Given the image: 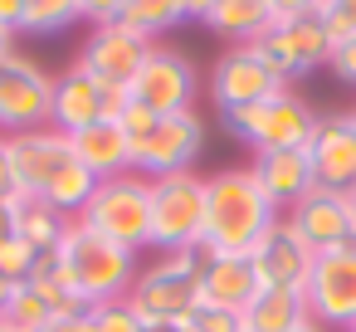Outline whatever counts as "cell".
Segmentation results:
<instances>
[{
  "instance_id": "obj_2",
  "label": "cell",
  "mask_w": 356,
  "mask_h": 332,
  "mask_svg": "<svg viewBox=\"0 0 356 332\" xmlns=\"http://www.w3.org/2000/svg\"><path fill=\"white\" fill-rule=\"evenodd\" d=\"M283 210L259 186L254 166H225L205 176V235L200 254H249L268 225H278Z\"/></svg>"
},
{
  "instance_id": "obj_26",
  "label": "cell",
  "mask_w": 356,
  "mask_h": 332,
  "mask_svg": "<svg viewBox=\"0 0 356 332\" xmlns=\"http://www.w3.org/2000/svg\"><path fill=\"white\" fill-rule=\"evenodd\" d=\"M49 308H54V317L59 313H74V308H83V298L74 293V283H69V274H64V264L54 259V254H40L35 259V269H30V278H25Z\"/></svg>"
},
{
  "instance_id": "obj_31",
  "label": "cell",
  "mask_w": 356,
  "mask_h": 332,
  "mask_svg": "<svg viewBox=\"0 0 356 332\" xmlns=\"http://www.w3.org/2000/svg\"><path fill=\"white\" fill-rule=\"evenodd\" d=\"M93 313H98V332H147V322L137 317V308H132L127 298H118V303H98Z\"/></svg>"
},
{
  "instance_id": "obj_37",
  "label": "cell",
  "mask_w": 356,
  "mask_h": 332,
  "mask_svg": "<svg viewBox=\"0 0 356 332\" xmlns=\"http://www.w3.org/2000/svg\"><path fill=\"white\" fill-rule=\"evenodd\" d=\"M268 10H273V25H283V20L317 15V0H268Z\"/></svg>"
},
{
  "instance_id": "obj_42",
  "label": "cell",
  "mask_w": 356,
  "mask_h": 332,
  "mask_svg": "<svg viewBox=\"0 0 356 332\" xmlns=\"http://www.w3.org/2000/svg\"><path fill=\"white\" fill-rule=\"evenodd\" d=\"M15 49V30H6V25H0V59H6Z\"/></svg>"
},
{
  "instance_id": "obj_6",
  "label": "cell",
  "mask_w": 356,
  "mask_h": 332,
  "mask_svg": "<svg viewBox=\"0 0 356 332\" xmlns=\"http://www.w3.org/2000/svg\"><path fill=\"white\" fill-rule=\"evenodd\" d=\"M83 225H93L98 235L118 239L122 249H152V181L127 171V176H113V181H98V191L88 196Z\"/></svg>"
},
{
  "instance_id": "obj_45",
  "label": "cell",
  "mask_w": 356,
  "mask_h": 332,
  "mask_svg": "<svg viewBox=\"0 0 356 332\" xmlns=\"http://www.w3.org/2000/svg\"><path fill=\"white\" fill-rule=\"evenodd\" d=\"M293 332H327V327H322V322H317V317H307V322H298V327H293Z\"/></svg>"
},
{
  "instance_id": "obj_49",
  "label": "cell",
  "mask_w": 356,
  "mask_h": 332,
  "mask_svg": "<svg viewBox=\"0 0 356 332\" xmlns=\"http://www.w3.org/2000/svg\"><path fill=\"white\" fill-rule=\"evenodd\" d=\"M351 196H356V191H351Z\"/></svg>"
},
{
  "instance_id": "obj_4",
  "label": "cell",
  "mask_w": 356,
  "mask_h": 332,
  "mask_svg": "<svg viewBox=\"0 0 356 332\" xmlns=\"http://www.w3.org/2000/svg\"><path fill=\"white\" fill-rule=\"evenodd\" d=\"M127 303L137 308V317L147 327H156V322H191L195 308H200V249L161 254L156 264L137 269V283H132Z\"/></svg>"
},
{
  "instance_id": "obj_48",
  "label": "cell",
  "mask_w": 356,
  "mask_h": 332,
  "mask_svg": "<svg viewBox=\"0 0 356 332\" xmlns=\"http://www.w3.org/2000/svg\"><path fill=\"white\" fill-rule=\"evenodd\" d=\"M0 332H6V327H0Z\"/></svg>"
},
{
  "instance_id": "obj_21",
  "label": "cell",
  "mask_w": 356,
  "mask_h": 332,
  "mask_svg": "<svg viewBox=\"0 0 356 332\" xmlns=\"http://www.w3.org/2000/svg\"><path fill=\"white\" fill-rule=\"evenodd\" d=\"M69 142H74L79 161H83L98 181H113V176H127V171H132V142H127V132H122L118 118L88 122V127L74 132Z\"/></svg>"
},
{
  "instance_id": "obj_9",
  "label": "cell",
  "mask_w": 356,
  "mask_h": 332,
  "mask_svg": "<svg viewBox=\"0 0 356 332\" xmlns=\"http://www.w3.org/2000/svg\"><path fill=\"white\" fill-rule=\"evenodd\" d=\"M205 152V118L195 108L186 113H161V122L132 142V171L156 181V176H176V171H195Z\"/></svg>"
},
{
  "instance_id": "obj_3",
  "label": "cell",
  "mask_w": 356,
  "mask_h": 332,
  "mask_svg": "<svg viewBox=\"0 0 356 332\" xmlns=\"http://www.w3.org/2000/svg\"><path fill=\"white\" fill-rule=\"evenodd\" d=\"M54 259L64 264L74 293H79L83 303H93V308H98V303H118V298H127L132 283H137V254L122 249L118 239L98 235V230L83 225L79 215L69 220V230H64Z\"/></svg>"
},
{
  "instance_id": "obj_19",
  "label": "cell",
  "mask_w": 356,
  "mask_h": 332,
  "mask_svg": "<svg viewBox=\"0 0 356 332\" xmlns=\"http://www.w3.org/2000/svg\"><path fill=\"white\" fill-rule=\"evenodd\" d=\"M259 293V274L249 254H200V308L244 313Z\"/></svg>"
},
{
  "instance_id": "obj_38",
  "label": "cell",
  "mask_w": 356,
  "mask_h": 332,
  "mask_svg": "<svg viewBox=\"0 0 356 332\" xmlns=\"http://www.w3.org/2000/svg\"><path fill=\"white\" fill-rule=\"evenodd\" d=\"M0 196H15V171H10V137L0 132Z\"/></svg>"
},
{
  "instance_id": "obj_14",
  "label": "cell",
  "mask_w": 356,
  "mask_h": 332,
  "mask_svg": "<svg viewBox=\"0 0 356 332\" xmlns=\"http://www.w3.org/2000/svg\"><path fill=\"white\" fill-rule=\"evenodd\" d=\"M283 220L312 244V254H332V249H351L356 244V196L351 191L312 186Z\"/></svg>"
},
{
  "instance_id": "obj_8",
  "label": "cell",
  "mask_w": 356,
  "mask_h": 332,
  "mask_svg": "<svg viewBox=\"0 0 356 332\" xmlns=\"http://www.w3.org/2000/svg\"><path fill=\"white\" fill-rule=\"evenodd\" d=\"M49 113H54V74L40 59L10 49L0 59V132L15 137L49 127Z\"/></svg>"
},
{
  "instance_id": "obj_15",
  "label": "cell",
  "mask_w": 356,
  "mask_h": 332,
  "mask_svg": "<svg viewBox=\"0 0 356 332\" xmlns=\"http://www.w3.org/2000/svg\"><path fill=\"white\" fill-rule=\"evenodd\" d=\"M302 298L322 327H351L356 322V244L317 254Z\"/></svg>"
},
{
  "instance_id": "obj_43",
  "label": "cell",
  "mask_w": 356,
  "mask_h": 332,
  "mask_svg": "<svg viewBox=\"0 0 356 332\" xmlns=\"http://www.w3.org/2000/svg\"><path fill=\"white\" fill-rule=\"evenodd\" d=\"M147 332H191V322H156V327H147Z\"/></svg>"
},
{
  "instance_id": "obj_22",
  "label": "cell",
  "mask_w": 356,
  "mask_h": 332,
  "mask_svg": "<svg viewBox=\"0 0 356 332\" xmlns=\"http://www.w3.org/2000/svg\"><path fill=\"white\" fill-rule=\"evenodd\" d=\"M307 317H312V308H307L302 293H293V288H259L254 303L244 308V332H293Z\"/></svg>"
},
{
  "instance_id": "obj_23",
  "label": "cell",
  "mask_w": 356,
  "mask_h": 332,
  "mask_svg": "<svg viewBox=\"0 0 356 332\" xmlns=\"http://www.w3.org/2000/svg\"><path fill=\"white\" fill-rule=\"evenodd\" d=\"M205 30H215L229 45H254L264 30H273V10H268V0H220Z\"/></svg>"
},
{
  "instance_id": "obj_32",
  "label": "cell",
  "mask_w": 356,
  "mask_h": 332,
  "mask_svg": "<svg viewBox=\"0 0 356 332\" xmlns=\"http://www.w3.org/2000/svg\"><path fill=\"white\" fill-rule=\"evenodd\" d=\"M191 332H244V313H229V308H195Z\"/></svg>"
},
{
  "instance_id": "obj_10",
  "label": "cell",
  "mask_w": 356,
  "mask_h": 332,
  "mask_svg": "<svg viewBox=\"0 0 356 332\" xmlns=\"http://www.w3.org/2000/svg\"><path fill=\"white\" fill-rule=\"evenodd\" d=\"M249 49H254L283 84H293V79H307L312 69H327V59H332V35L322 30L317 15H302V20H283V25L264 30Z\"/></svg>"
},
{
  "instance_id": "obj_16",
  "label": "cell",
  "mask_w": 356,
  "mask_h": 332,
  "mask_svg": "<svg viewBox=\"0 0 356 332\" xmlns=\"http://www.w3.org/2000/svg\"><path fill=\"white\" fill-rule=\"evenodd\" d=\"M249 264H254V274H259V288H293V293H302L307 278H312L317 254H312V244H307L288 220H278V225H268L264 239L249 249Z\"/></svg>"
},
{
  "instance_id": "obj_27",
  "label": "cell",
  "mask_w": 356,
  "mask_h": 332,
  "mask_svg": "<svg viewBox=\"0 0 356 332\" xmlns=\"http://www.w3.org/2000/svg\"><path fill=\"white\" fill-rule=\"evenodd\" d=\"M49 322H54V308L30 283H15L6 313H0V327H6V332H49Z\"/></svg>"
},
{
  "instance_id": "obj_46",
  "label": "cell",
  "mask_w": 356,
  "mask_h": 332,
  "mask_svg": "<svg viewBox=\"0 0 356 332\" xmlns=\"http://www.w3.org/2000/svg\"><path fill=\"white\" fill-rule=\"evenodd\" d=\"M351 122H356V108H351Z\"/></svg>"
},
{
  "instance_id": "obj_20",
  "label": "cell",
  "mask_w": 356,
  "mask_h": 332,
  "mask_svg": "<svg viewBox=\"0 0 356 332\" xmlns=\"http://www.w3.org/2000/svg\"><path fill=\"white\" fill-rule=\"evenodd\" d=\"M254 176H259V186L268 191V200L288 215L312 186H317V176H312V157H307V147H288V152H259L254 161Z\"/></svg>"
},
{
  "instance_id": "obj_18",
  "label": "cell",
  "mask_w": 356,
  "mask_h": 332,
  "mask_svg": "<svg viewBox=\"0 0 356 332\" xmlns=\"http://www.w3.org/2000/svg\"><path fill=\"white\" fill-rule=\"evenodd\" d=\"M312 176L327 191H356V122L351 113H322L307 142Z\"/></svg>"
},
{
  "instance_id": "obj_12",
  "label": "cell",
  "mask_w": 356,
  "mask_h": 332,
  "mask_svg": "<svg viewBox=\"0 0 356 332\" xmlns=\"http://www.w3.org/2000/svg\"><path fill=\"white\" fill-rule=\"evenodd\" d=\"M278 93H288V84L249 45H229L210 69V103L220 113H239V108H254V103L278 98Z\"/></svg>"
},
{
  "instance_id": "obj_24",
  "label": "cell",
  "mask_w": 356,
  "mask_h": 332,
  "mask_svg": "<svg viewBox=\"0 0 356 332\" xmlns=\"http://www.w3.org/2000/svg\"><path fill=\"white\" fill-rule=\"evenodd\" d=\"M69 220H74V215L44 205V200H35V196H20V200H15V235H20L25 244H35L40 254H54V249H59Z\"/></svg>"
},
{
  "instance_id": "obj_44",
  "label": "cell",
  "mask_w": 356,
  "mask_h": 332,
  "mask_svg": "<svg viewBox=\"0 0 356 332\" xmlns=\"http://www.w3.org/2000/svg\"><path fill=\"white\" fill-rule=\"evenodd\" d=\"M10 293H15V283H10V278H0V313H6V303H10Z\"/></svg>"
},
{
  "instance_id": "obj_5",
  "label": "cell",
  "mask_w": 356,
  "mask_h": 332,
  "mask_svg": "<svg viewBox=\"0 0 356 332\" xmlns=\"http://www.w3.org/2000/svg\"><path fill=\"white\" fill-rule=\"evenodd\" d=\"M317 118H322V113H317L307 98H298L293 88H288V93H278V98H264V103H254V108L220 113L225 132H229V137H239L244 147H254V157H259V152L307 147V142H312V132H317Z\"/></svg>"
},
{
  "instance_id": "obj_39",
  "label": "cell",
  "mask_w": 356,
  "mask_h": 332,
  "mask_svg": "<svg viewBox=\"0 0 356 332\" xmlns=\"http://www.w3.org/2000/svg\"><path fill=\"white\" fill-rule=\"evenodd\" d=\"M20 20H25V0H0V25L20 35Z\"/></svg>"
},
{
  "instance_id": "obj_25",
  "label": "cell",
  "mask_w": 356,
  "mask_h": 332,
  "mask_svg": "<svg viewBox=\"0 0 356 332\" xmlns=\"http://www.w3.org/2000/svg\"><path fill=\"white\" fill-rule=\"evenodd\" d=\"M181 20H186V0H127L122 6V25H132L152 45H161V35L176 30Z\"/></svg>"
},
{
  "instance_id": "obj_7",
  "label": "cell",
  "mask_w": 356,
  "mask_h": 332,
  "mask_svg": "<svg viewBox=\"0 0 356 332\" xmlns=\"http://www.w3.org/2000/svg\"><path fill=\"white\" fill-rule=\"evenodd\" d=\"M205 235V176L200 171H176L152 181V249L156 254H181L200 249Z\"/></svg>"
},
{
  "instance_id": "obj_41",
  "label": "cell",
  "mask_w": 356,
  "mask_h": 332,
  "mask_svg": "<svg viewBox=\"0 0 356 332\" xmlns=\"http://www.w3.org/2000/svg\"><path fill=\"white\" fill-rule=\"evenodd\" d=\"M215 6H220V0H186V20H200L205 25L215 15Z\"/></svg>"
},
{
  "instance_id": "obj_35",
  "label": "cell",
  "mask_w": 356,
  "mask_h": 332,
  "mask_svg": "<svg viewBox=\"0 0 356 332\" xmlns=\"http://www.w3.org/2000/svg\"><path fill=\"white\" fill-rule=\"evenodd\" d=\"M49 332H98L93 303H83V308H74V313H59V317L49 322Z\"/></svg>"
},
{
  "instance_id": "obj_13",
  "label": "cell",
  "mask_w": 356,
  "mask_h": 332,
  "mask_svg": "<svg viewBox=\"0 0 356 332\" xmlns=\"http://www.w3.org/2000/svg\"><path fill=\"white\" fill-rule=\"evenodd\" d=\"M195 88H200L195 64L181 49H171V45H152L147 64L127 84L132 103H142L152 113H186V108H195Z\"/></svg>"
},
{
  "instance_id": "obj_28",
  "label": "cell",
  "mask_w": 356,
  "mask_h": 332,
  "mask_svg": "<svg viewBox=\"0 0 356 332\" xmlns=\"http://www.w3.org/2000/svg\"><path fill=\"white\" fill-rule=\"evenodd\" d=\"M79 25V0H25L20 35H64Z\"/></svg>"
},
{
  "instance_id": "obj_29",
  "label": "cell",
  "mask_w": 356,
  "mask_h": 332,
  "mask_svg": "<svg viewBox=\"0 0 356 332\" xmlns=\"http://www.w3.org/2000/svg\"><path fill=\"white\" fill-rule=\"evenodd\" d=\"M317 20L332 35V45L356 35V0H317Z\"/></svg>"
},
{
  "instance_id": "obj_47",
  "label": "cell",
  "mask_w": 356,
  "mask_h": 332,
  "mask_svg": "<svg viewBox=\"0 0 356 332\" xmlns=\"http://www.w3.org/2000/svg\"><path fill=\"white\" fill-rule=\"evenodd\" d=\"M346 332H356V322H351V327H346Z\"/></svg>"
},
{
  "instance_id": "obj_30",
  "label": "cell",
  "mask_w": 356,
  "mask_h": 332,
  "mask_svg": "<svg viewBox=\"0 0 356 332\" xmlns=\"http://www.w3.org/2000/svg\"><path fill=\"white\" fill-rule=\"evenodd\" d=\"M35 259H40V249H35V244H25L20 235H10L6 244H0V278L25 283V278H30V269H35Z\"/></svg>"
},
{
  "instance_id": "obj_40",
  "label": "cell",
  "mask_w": 356,
  "mask_h": 332,
  "mask_svg": "<svg viewBox=\"0 0 356 332\" xmlns=\"http://www.w3.org/2000/svg\"><path fill=\"white\" fill-rule=\"evenodd\" d=\"M15 200L20 196H0V244L15 235Z\"/></svg>"
},
{
  "instance_id": "obj_33",
  "label": "cell",
  "mask_w": 356,
  "mask_h": 332,
  "mask_svg": "<svg viewBox=\"0 0 356 332\" xmlns=\"http://www.w3.org/2000/svg\"><path fill=\"white\" fill-rule=\"evenodd\" d=\"M118 122H122V132H127V142H142V137H147V132H152V127L161 122V113H152V108H142V103H127Z\"/></svg>"
},
{
  "instance_id": "obj_34",
  "label": "cell",
  "mask_w": 356,
  "mask_h": 332,
  "mask_svg": "<svg viewBox=\"0 0 356 332\" xmlns=\"http://www.w3.org/2000/svg\"><path fill=\"white\" fill-rule=\"evenodd\" d=\"M122 6H127V0H79V20H88L98 30V25L122 20Z\"/></svg>"
},
{
  "instance_id": "obj_11",
  "label": "cell",
  "mask_w": 356,
  "mask_h": 332,
  "mask_svg": "<svg viewBox=\"0 0 356 332\" xmlns=\"http://www.w3.org/2000/svg\"><path fill=\"white\" fill-rule=\"evenodd\" d=\"M132 103V93L122 84H103L93 79L88 69H64L54 79V113H49V127L59 132H83L88 122H103V118H122V108Z\"/></svg>"
},
{
  "instance_id": "obj_1",
  "label": "cell",
  "mask_w": 356,
  "mask_h": 332,
  "mask_svg": "<svg viewBox=\"0 0 356 332\" xmlns=\"http://www.w3.org/2000/svg\"><path fill=\"white\" fill-rule=\"evenodd\" d=\"M10 171H15V196H35L64 215H83L88 196L98 191V176L79 161L69 132L59 127H35L10 137Z\"/></svg>"
},
{
  "instance_id": "obj_36",
  "label": "cell",
  "mask_w": 356,
  "mask_h": 332,
  "mask_svg": "<svg viewBox=\"0 0 356 332\" xmlns=\"http://www.w3.org/2000/svg\"><path fill=\"white\" fill-rule=\"evenodd\" d=\"M327 69H332L341 84H356V35H351V40H341V45H332Z\"/></svg>"
},
{
  "instance_id": "obj_17",
  "label": "cell",
  "mask_w": 356,
  "mask_h": 332,
  "mask_svg": "<svg viewBox=\"0 0 356 332\" xmlns=\"http://www.w3.org/2000/svg\"><path fill=\"white\" fill-rule=\"evenodd\" d=\"M147 54H152V40L147 35H137L132 25H122V20H113V25H98L88 40H83V49H79V69H88L93 79H103V84H132L137 79V69L147 64Z\"/></svg>"
}]
</instances>
